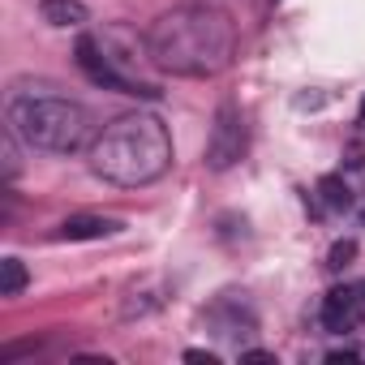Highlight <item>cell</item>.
<instances>
[{
  "label": "cell",
  "mask_w": 365,
  "mask_h": 365,
  "mask_svg": "<svg viewBox=\"0 0 365 365\" xmlns=\"http://www.w3.org/2000/svg\"><path fill=\"white\" fill-rule=\"evenodd\" d=\"M146 52L163 73L176 78H215L237 56V26L211 5H180L146 31Z\"/></svg>",
  "instance_id": "6da1fadb"
},
{
  "label": "cell",
  "mask_w": 365,
  "mask_h": 365,
  "mask_svg": "<svg viewBox=\"0 0 365 365\" xmlns=\"http://www.w3.org/2000/svg\"><path fill=\"white\" fill-rule=\"evenodd\" d=\"M241 361H245V365H271L275 356H271V352H262V348H254V352H241Z\"/></svg>",
  "instance_id": "4fadbf2b"
},
{
  "label": "cell",
  "mask_w": 365,
  "mask_h": 365,
  "mask_svg": "<svg viewBox=\"0 0 365 365\" xmlns=\"http://www.w3.org/2000/svg\"><path fill=\"white\" fill-rule=\"evenodd\" d=\"M91 112L73 99L61 95H31L18 91L9 99V129L35 146V150H52V155H73L91 142Z\"/></svg>",
  "instance_id": "3957f363"
},
{
  "label": "cell",
  "mask_w": 365,
  "mask_h": 365,
  "mask_svg": "<svg viewBox=\"0 0 365 365\" xmlns=\"http://www.w3.org/2000/svg\"><path fill=\"white\" fill-rule=\"evenodd\" d=\"M361 322V288H331L322 301V327L344 335Z\"/></svg>",
  "instance_id": "8992f818"
},
{
  "label": "cell",
  "mask_w": 365,
  "mask_h": 365,
  "mask_svg": "<svg viewBox=\"0 0 365 365\" xmlns=\"http://www.w3.org/2000/svg\"><path fill=\"white\" fill-rule=\"evenodd\" d=\"M39 14H43L48 26H82L86 22L82 0H39Z\"/></svg>",
  "instance_id": "ba28073f"
},
{
  "label": "cell",
  "mask_w": 365,
  "mask_h": 365,
  "mask_svg": "<svg viewBox=\"0 0 365 365\" xmlns=\"http://www.w3.org/2000/svg\"><path fill=\"white\" fill-rule=\"evenodd\" d=\"M172 168V133L150 112L116 116L95 142H91V172L103 176L108 185L138 190L150 185Z\"/></svg>",
  "instance_id": "7a4b0ae2"
},
{
  "label": "cell",
  "mask_w": 365,
  "mask_h": 365,
  "mask_svg": "<svg viewBox=\"0 0 365 365\" xmlns=\"http://www.w3.org/2000/svg\"><path fill=\"white\" fill-rule=\"evenodd\" d=\"M112 232H120V220H112V215H69L56 228V241H99Z\"/></svg>",
  "instance_id": "52a82bcc"
},
{
  "label": "cell",
  "mask_w": 365,
  "mask_h": 365,
  "mask_svg": "<svg viewBox=\"0 0 365 365\" xmlns=\"http://www.w3.org/2000/svg\"><path fill=\"white\" fill-rule=\"evenodd\" d=\"M73 56H78V69H82L91 82H99V86H108V91H120V95H146V99H155V91H150V86H133L129 78H120V73H116V65H112V56L103 52V43H99V39L82 35V39H78V48H73Z\"/></svg>",
  "instance_id": "5b68a950"
},
{
  "label": "cell",
  "mask_w": 365,
  "mask_h": 365,
  "mask_svg": "<svg viewBox=\"0 0 365 365\" xmlns=\"http://www.w3.org/2000/svg\"><path fill=\"white\" fill-rule=\"evenodd\" d=\"M185 361H194V365H220V356L215 352H202V348H190Z\"/></svg>",
  "instance_id": "7c38bea8"
},
{
  "label": "cell",
  "mask_w": 365,
  "mask_h": 365,
  "mask_svg": "<svg viewBox=\"0 0 365 365\" xmlns=\"http://www.w3.org/2000/svg\"><path fill=\"white\" fill-rule=\"evenodd\" d=\"M318 202L327 211H348L352 207V190L344 185V176H322L318 180Z\"/></svg>",
  "instance_id": "9c48e42d"
},
{
  "label": "cell",
  "mask_w": 365,
  "mask_h": 365,
  "mask_svg": "<svg viewBox=\"0 0 365 365\" xmlns=\"http://www.w3.org/2000/svg\"><path fill=\"white\" fill-rule=\"evenodd\" d=\"M361 120H365V99H361Z\"/></svg>",
  "instance_id": "5bb4252c"
},
{
  "label": "cell",
  "mask_w": 365,
  "mask_h": 365,
  "mask_svg": "<svg viewBox=\"0 0 365 365\" xmlns=\"http://www.w3.org/2000/svg\"><path fill=\"white\" fill-rule=\"evenodd\" d=\"M241 155H245V116L237 103H220L211 138H207V163L215 172H228Z\"/></svg>",
  "instance_id": "277c9868"
},
{
  "label": "cell",
  "mask_w": 365,
  "mask_h": 365,
  "mask_svg": "<svg viewBox=\"0 0 365 365\" xmlns=\"http://www.w3.org/2000/svg\"><path fill=\"white\" fill-rule=\"evenodd\" d=\"M361 224H365V207H361Z\"/></svg>",
  "instance_id": "9a60e30c"
},
{
  "label": "cell",
  "mask_w": 365,
  "mask_h": 365,
  "mask_svg": "<svg viewBox=\"0 0 365 365\" xmlns=\"http://www.w3.org/2000/svg\"><path fill=\"white\" fill-rule=\"evenodd\" d=\"M352 258H356V241H335L331 254H327V267L331 271H344V267H352Z\"/></svg>",
  "instance_id": "8fae6325"
},
{
  "label": "cell",
  "mask_w": 365,
  "mask_h": 365,
  "mask_svg": "<svg viewBox=\"0 0 365 365\" xmlns=\"http://www.w3.org/2000/svg\"><path fill=\"white\" fill-rule=\"evenodd\" d=\"M26 284H31V275H26L22 258H5V262H0V297H22Z\"/></svg>",
  "instance_id": "30bf717a"
}]
</instances>
